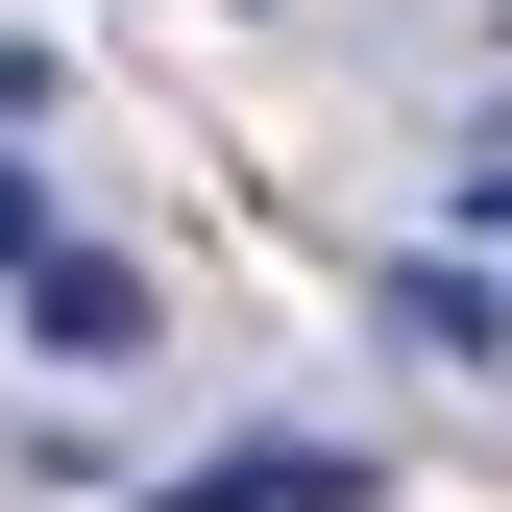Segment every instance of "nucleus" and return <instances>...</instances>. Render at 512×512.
Listing matches in <instances>:
<instances>
[{
  "mask_svg": "<svg viewBox=\"0 0 512 512\" xmlns=\"http://www.w3.org/2000/svg\"><path fill=\"white\" fill-rule=\"evenodd\" d=\"M25 342H74V366H122V342H147V293H122L98 244H49V269H25Z\"/></svg>",
  "mask_w": 512,
  "mask_h": 512,
  "instance_id": "nucleus-1",
  "label": "nucleus"
},
{
  "mask_svg": "<svg viewBox=\"0 0 512 512\" xmlns=\"http://www.w3.org/2000/svg\"><path fill=\"white\" fill-rule=\"evenodd\" d=\"M391 317H415L439 366H488V342H512V293H488V269H391Z\"/></svg>",
  "mask_w": 512,
  "mask_h": 512,
  "instance_id": "nucleus-2",
  "label": "nucleus"
},
{
  "mask_svg": "<svg viewBox=\"0 0 512 512\" xmlns=\"http://www.w3.org/2000/svg\"><path fill=\"white\" fill-rule=\"evenodd\" d=\"M171 512H366V464H196Z\"/></svg>",
  "mask_w": 512,
  "mask_h": 512,
  "instance_id": "nucleus-3",
  "label": "nucleus"
},
{
  "mask_svg": "<svg viewBox=\"0 0 512 512\" xmlns=\"http://www.w3.org/2000/svg\"><path fill=\"white\" fill-rule=\"evenodd\" d=\"M49 269V171H0V293H25Z\"/></svg>",
  "mask_w": 512,
  "mask_h": 512,
  "instance_id": "nucleus-4",
  "label": "nucleus"
},
{
  "mask_svg": "<svg viewBox=\"0 0 512 512\" xmlns=\"http://www.w3.org/2000/svg\"><path fill=\"white\" fill-rule=\"evenodd\" d=\"M464 220H488V244H512V147H488V171H464Z\"/></svg>",
  "mask_w": 512,
  "mask_h": 512,
  "instance_id": "nucleus-5",
  "label": "nucleus"
}]
</instances>
